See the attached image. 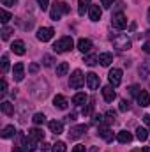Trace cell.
Segmentation results:
<instances>
[{
  "label": "cell",
  "mask_w": 150,
  "mask_h": 152,
  "mask_svg": "<svg viewBox=\"0 0 150 152\" xmlns=\"http://www.w3.org/2000/svg\"><path fill=\"white\" fill-rule=\"evenodd\" d=\"M67 12H69V5L66 2H62V0H55L53 2V7L50 11V16H51L53 21H58L62 18V14H67Z\"/></svg>",
  "instance_id": "cell-1"
},
{
  "label": "cell",
  "mask_w": 150,
  "mask_h": 152,
  "mask_svg": "<svg viewBox=\"0 0 150 152\" xmlns=\"http://www.w3.org/2000/svg\"><path fill=\"white\" fill-rule=\"evenodd\" d=\"M73 48H74V41H73V37H69V36L60 37L55 44H53V50H55L57 53H66V51H71Z\"/></svg>",
  "instance_id": "cell-2"
},
{
  "label": "cell",
  "mask_w": 150,
  "mask_h": 152,
  "mask_svg": "<svg viewBox=\"0 0 150 152\" xmlns=\"http://www.w3.org/2000/svg\"><path fill=\"white\" fill-rule=\"evenodd\" d=\"M111 42L118 51H125V50L131 48V39L127 37V36H124V34H118V36L111 37Z\"/></svg>",
  "instance_id": "cell-3"
},
{
  "label": "cell",
  "mask_w": 150,
  "mask_h": 152,
  "mask_svg": "<svg viewBox=\"0 0 150 152\" xmlns=\"http://www.w3.org/2000/svg\"><path fill=\"white\" fill-rule=\"evenodd\" d=\"M85 80H87V76H83V73H81L79 69H76V71H73V75H71L69 87H71V88H81L83 83H85Z\"/></svg>",
  "instance_id": "cell-4"
},
{
  "label": "cell",
  "mask_w": 150,
  "mask_h": 152,
  "mask_svg": "<svg viewBox=\"0 0 150 152\" xmlns=\"http://www.w3.org/2000/svg\"><path fill=\"white\" fill-rule=\"evenodd\" d=\"M111 25L115 27V28H118V30L125 28V27H127V18H125V14H124V12H117V14H113Z\"/></svg>",
  "instance_id": "cell-5"
},
{
  "label": "cell",
  "mask_w": 150,
  "mask_h": 152,
  "mask_svg": "<svg viewBox=\"0 0 150 152\" xmlns=\"http://www.w3.org/2000/svg\"><path fill=\"white\" fill-rule=\"evenodd\" d=\"M87 131H88V126H87V124L74 126V127H71V131H69V138H71V140H78V138L83 136Z\"/></svg>",
  "instance_id": "cell-6"
},
{
  "label": "cell",
  "mask_w": 150,
  "mask_h": 152,
  "mask_svg": "<svg viewBox=\"0 0 150 152\" xmlns=\"http://www.w3.org/2000/svg\"><path fill=\"white\" fill-rule=\"evenodd\" d=\"M53 34H55V30L51 27H41L37 30V39L42 41V42H48L50 39L53 37Z\"/></svg>",
  "instance_id": "cell-7"
},
{
  "label": "cell",
  "mask_w": 150,
  "mask_h": 152,
  "mask_svg": "<svg viewBox=\"0 0 150 152\" xmlns=\"http://www.w3.org/2000/svg\"><path fill=\"white\" fill-rule=\"evenodd\" d=\"M108 80H110L111 87H118L122 83V71L117 69V67H113L111 71H110V75H108Z\"/></svg>",
  "instance_id": "cell-8"
},
{
  "label": "cell",
  "mask_w": 150,
  "mask_h": 152,
  "mask_svg": "<svg viewBox=\"0 0 150 152\" xmlns=\"http://www.w3.org/2000/svg\"><path fill=\"white\" fill-rule=\"evenodd\" d=\"M97 134H99L103 140H106V142H111V140H113L111 129H110L106 124H99V127H97Z\"/></svg>",
  "instance_id": "cell-9"
},
{
  "label": "cell",
  "mask_w": 150,
  "mask_h": 152,
  "mask_svg": "<svg viewBox=\"0 0 150 152\" xmlns=\"http://www.w3.org/2000/svg\"><path fill=\"white\" fill-rule=\"evenodd\" d=\"M87 76V85H88V88L90 90H95L97 87H99V83H101V80H99V76L95 75V73H88Z\"/></svg>",
  "instance_id": "cell-10"
},
{
  "label": "cell",
  "mask_w": 150,
  "mask_h": 152,
  "mask_svg": "<svg viewBox=\"0 0 150 152\" xmlns=\"http://www.w3.org/2000/svg\"><path fill=\"white\" fill-rule=\"evenodd\" d=\"M12 78L16 80V81H21L23 78H25V66L21 64V62H18V64H14V69H12Z\"/></svg>",
  "instance_id": "cell-11"
},
{
  "label": "cell",
  "mask_w": 150,
  "mask_h": 152,
  "mask_svg": "<svg viewBox=\"0 0 150 152\" xmlns=\"http://www.w3.org/2000/svg\"><path fill=\"white\" fill-rule=\"evenodd\" d=\"M88 16H90L92 21H99L101 16H103L101 7H99V5H90V7H88Z\"/></svg>",
  "instance_id": "cell-12"
},
{
  "label": "cell",
  "mask_w": 150,
  "mask_h": 152,
  "mask_svg": "<svg viewBox=\"0 0 150 152\" xmlns=\"http://www.w3.org/2000/svg\"><path fill=\"white\" fill-rule=\"evenodd\" d=\"M78 50L81 51V53H88L90 50H92V41L87 37H81L78 41Z\"/></svg>",
  "instance_id": "cell-13"
},
{
  "label": "cell",
  "mask_w": 150,
  "mask_h": 152,
  "mask_svg": "<svg viewBox=\"0 0 150 152\" xmlns=\"http://www.w3.org/2000/svg\"><path fill=\"white\" fill-rule=\"evenodd\" d=\"M53 104H55V108H58V110H66L67 108V99L62 96V94H57L55 97H53Z\"/></svg>",
  "instance_id": "cell-14"
},
{
  "label": "cell",
  "mask_w": 150,
  "mask_h": 152,
  "mask_svg": "<svg viewBox=\"0 0 150 152\" xmlns=\"http://www.w3.org/2000/svg\"><path fill=\"white\" fill-rule=\"evenodd\" d=\"M48 126H50V131H51L55 136H58V134H62V133H64V124H62V122H58V120H51Z\"/></svg>",
  "instance_id": "cell-15"
},
{
  "label": "cell",
  "mask_w": 150,
  "mask_h": 152,
  "mask_svg": "<svg viewBox=\"0 0 150 152\" xmlns=\"http://www.w3.org/2000/svg\"><path fill=\"white\" fill-rule=\"evenodd\" d=\"M103 96H104V101H106V103H113V99L117 97V94H115V90H113L111 85L103 87Z\"/></svg>",
  "instance_id": "cell-16"
},
{
  "label": "cell",
  "mask_w": 150,
  "mask_h": 152,
  "mask_svg": "<svg viewBox=\"0 0 150 152\" xmlns=\"http://www.w3.org/2000/svg\"><path fill=\"white\" fill-rule=\"evenodd\" d=\"M11 51L12 53H16V55H25V42L23 41H14L12 42V46H11Z\"/></svg>",
  "instance_id": "cell-17"
},
{
  "label": "cell",
  "mask_w": 150,
  "mask_h": 152,
  "mask_svg": "<svg viewBox=\"0 0 150 152\" xmlns=\"http://www.w3.org/2000/svg\"><path fill=\"white\" fill-rule=\"evenodd\" d=\"M117 140H118L120 143H131V142H133V134L124 129V131H118V133H117Z\"/></svg>",
  "instance_id": "cell-18"
},
{
  "label": "cell",
  "mask_w": 150,
  "mask_h": 152,
  "mask_svg": "<svg viewBox=\"0 0 150 152\" xmlns=\"http://www.w3.org/2000/svg\"><path fill=\"white\" fill-rule=\"evenodd\" d=\"M138 103H140V106H143V108H147L150 104V94L147 92V90H141L140 94H138Z\"/></svg>",
  "instance_id": "cell-19"
},
{
  "label": "cell",
  "mask_w": 150,
  "mask_h": 152,
  "mask_svg": "<svg viewBox=\"0 0 150 152\" xmlns=\"http://www.w3.org/2000/svg\"><path fill=\"white\" fill-rule=\"evenodd\" d=\"M99 62H101V66L108 67V66H110V64L113 62V55H111V53H108V51L101 53V55H99Z\"/></svg>",
  "instance_id": "cell-20"
},
{
  "label": "cell",
  "mask_w": 150,
  "mask_h": 152,
  "mask_svg": "<svg viewBox=\"0 0 150 152\" xmlns=\"http://www.w3.org/2000/svg\"><path fill=\"white\" fill-rule=\"evenodd\" d=\"M2 138H5V140H9V138H14V134H16V129H14V126H5L4 129H2Z\"/></svg>",
  "instance_id": "cell-21"
},
{
  "label": "cell",
  "mask_w": 150,
  "mask_h": 152,
  "mask_svg": "<svg viewBox=\"0 0 150 152\" xmlns=\"http://www.w3.org/2000/svg\"><path fill=\"white\" fill-rule=\"evenodd\" d=\"M149 75H150V58H147V60H143L141 66H140V76H141V78H147Z\"/></svg>",
  "instance_id": "cell-22"
},
{
  "label": "cell",
  "mask_w": 150,
  "mask_h": 152,
  "mask_svg": "<svg viewBox=\"0 0 150 152\" xmlns=\"http://www.w3.org/2000/svg\"><path fill=\"white\" fill-rule=\"evenodd\" d=\"M87 101H88V97H87V94H85V92H78V94H74V97H73V103L78 104V106L85 104Z\"/></svg>",
  "instance_id": "cell-23"
},
{
  "label": "cell",
  "mask_w": 150,
  "mask_h": 152,
  "mask_svg": "<svg viewBox=\"0 0 150 152\" xmlns=\"http://www.w3.org/2000/svg\"><path fill=\"white\" fill-rule=\"evenodd\" d=\"M28 138H32V140L37 142V140H42V138H44V133H42L39 127H34V129L28 131Z\"/></svg>",
  "instance_id": "cell-24"
},
{
  "label": "cell",
  "mask_w": 150,
  "mask_h": 152,
  "mask_svg": "<svg viewBox=\"0 0 150 152\" xmlns=\"http://www.w3.org/2000/svg\"><path fill=\"white\" fill-rule=\"evenodd\" d=\"M0 108H2V112L5 115H12L14 113V104H11L9 101H4L2 104H0Z\"/></svg>",
  "instance_id": "cell-25"
},
{
  "label": "cell",
  "mask_w": 150,
  "mask_h": 152,
  "mask_svg": "<svg viewBox=\"0 0 150 152\" xmlns=\"http://www.w3.org/2000/svg\"><path fill=\"white\" fill-rule=\"evenodd\" d=\"M23 147H25V151L27 152H34L36 151V140H32V138H25V140H23Z\"/></svg>",
  "instance_id": "cell-26"
},
{
  "label": "cell",
  "mask_w": 150,
  "mask_h": 152,
  "mask_svg": "<svg viewBox=\"0 0 150 152\" xmlns=\"http://www.w3.org/2000/svg\"><path fill=\"white\" fill-rule=\"evenodd\" d=\"M67 71H69V64L67 62H60L57 66V76H66Z\"/></svg>",
  "instance_id": "cell-27"
},
{
  "label": "cell",
  "mask_w": 150,
  "mask_h": 152,
  "mask_svg": "<svg viewBox=\"0 0 150 152\" xmlns=\"http://www.w3.org/2000/svg\"><path fill=\"white\" fill-rule=\"evenodd\" d=\"M136 138H138L140 142H145V140L149 138V131H147L145 127H138V129H136Z\"/></svg>",
  "instance_id": "cell-28"
},
{
  "label": "cell",
  "mask_w": 150,
  "mask_h": 152,
  "mask_svg": "<svg viewBox=\"0 0 150 152\" xmlns=\"http://www.w3.org/2000/svg\"><path fill=\"white\" fill-rule=\"evenodd\" d=\"M78 12H79V16H83L85 14V11H87V7L90 5V0H78Z\"/></svg>",
  "instance_id": "cell-29"
},
{
  "label": "cell",
  "mask_w": 150,
  "mask_h": 152,
  "mask_svg": "<svg viewBox=\"0 0 150 152\" xmlns=\"http://www.w3.org/2000/svg\"><path fill=\"white\" fill-rule=\"evenodd\" d=\"M97 62H99V55H94L92 53V55H87L85 57V64L87 66H95Z\"/></svg>",
  "instance_id": "cell-30"
},
{
  "label": "cell",
  "mask_w": 150,
  "mask_h": 152,
  "mask_svg": "<svg viewBox=\"0 0 150 152\" xmlns=\"http://www.w3.org/2000/svg\"><path fill=\"white\" fill-rule=\"evenodd\" d=\"M32 122H34L36 126L44 124V122H46V115H44V113H36L34 117H32Z\"/></svg>",
  "instance_id": "cell-31"
},
{
  "label": "cell",
  "mask_w": 150,
  "mask_h": 152,
  "mask_svg": "<svg viewBox=\"0 0 150 152\" xmlns=\"http://www.w3.org/2000/svg\"><path fill=\"white\" fill-rule=\"evenodd\" d=\"M104 120H106L108 124H115V120H117V113H115L113 110L106 112V113H104Z\"/></svg>",
  "instance_id": "cell-32"
},
{
  "label": "cell",
  "mask_w": 150,
  "mask_h": 152,
  "mask_svg": "<svg viewBox=\"0 0 150 152\" xmlns=\"http://www.w3.org/2000/svg\"><path fill=\"white\" fill-rule=\"evenodd\" d=\"M11 18H12V16H11V12H7L5 9H2V11H0V21H2L4 25H5V23L11 20Z\"/></svg>",
  "instance_id": "cell-33"
},
{
  "label": "cell",
  "mask_w": 150,
  "mask_h": 152,
  "mask_svg": "<svg viewBox=\"0 0 150 152\" xmlns=\"http://www.w3.org/2000/svg\"><path fill=\"white\" fill-rule=\"evenodd\" d=\"M42 64H44L46 67H51V66L55 64V58H53L51 55H44V57H42Z\"/></svg>",
  "instance_id": "cell-34"
},
{
  "label": "cell",
  "mask_w": 150,
  "mask_h": 152,
  "mask_svg": "<svg viewBox=\"0 0 150 152\" xmlns=\"http://www.w3.org/2000/svg\"><path fill=\"white\" fill-rule=\"evenodd\" d=\"M51 151L53 152H66V143H64V142H57V143L51 147Z\"/></svg>",
  "instance_id": "cell-35"
},
{
  "label": "cell",
  "mask_w": 150,
  "mask_h": 152,
  "mask_svg": "<svg viewBox=\"0 0 150 152\" xmlns=\"http://www.w3.org/2000/svg\"><path fill=\"white\" fill-rule=\"evenodd\" d=\"M0 34H2V39H4V41H7V39L11 37V34H12V28H9V27H4Z\"/></svg>",
  "instance_id": "cell-36"
},
{
  "label": "cell",
  "mask_w": 150,
  "mask_h": 152,
  "mask_svg": "<svg viewBox=\"0 0 150 152\" xmlns=\"http://www.w3.org/2000/svg\"><path fill=\"white\" fill-rule=\"evenodd\" d=\"M9 71V57L4 55L2 57V73H7Z\"/></svg>",
  "instance_id": "cell-37"
},
{
  "label": "cell",
  "mask_w": 150,
  "mask_h": 152,
  "mask_svg": "<svg viewBox=\"0 0 150 152\" xmlns=\"http://www.w3.org/2000/svg\"><path fill=\"white\" fill-rule=\"evenodd\" d=\"M140 92H141V88H140L138 85H131V87H129V94H131V96H136V97H138Z\"/></svg>",
  "instance_id": "cell-38"
},
{
  "label": "cell",
  "mask_w": 150,
  "mask_h": 152,
  "mask_svg": "<svg viewBox=\"0 0 150 152\" xmlns=\"http://www.w3.org/2000/svg\"><path fill=\"white\" fill-rule=\"evenodd\" d=\"M94 124H104V115H101V113H95L94 115Z\"/></svg>",
  "instance_id": "cell-39"
},
{
  "label": "cell",
  "mask_w": 150,
  "mask_h": 152,
  "mask_svg": "<svg viewBox=\"0 0 150 152\" xmlns=\"http://www.w3.org/2000/svg\"><path fill=\"white\" fill-rule=\"evenodd\" d=\"M92 112H94V104H87V106L81 110V113L85 115V117H87V115H90Z\"/></svg>",
  "instance_id": "cell-40"
},
{
  "label": "cell",
  "mask_w": 150,
  "mask_h": 152,
  "mask_svg": "<svg viewBox=\"0 0 150 152\" xmlns=\"http://www.w3.org/2000/svg\"><path fill=\"white\" fill-rule=\"evenodd\" d=\"M127 110H129V101L122 99L120 101V112H127Z\"/></svg>",
  "instance_id": "cell-41"
},
{
  "label": "cell",
  "mask_w": 150,
  "mask_h": 152,
  "mask_svg": "<svg viewBox=\"0 0 150 152\" xmlns=\"http://www.w3.org/2000/svg\"><path fill=\"white\" fill-rule=\"evenodd\" d=\"M16 4H18V0H2V5H5V7H12Z\"/></svg>",
  "instance_id": "cell-42"
},
{
  "label": "cell",
  "mask_w": 150,
  "mask_h": 152,
  "mask_svg": "<svg viewBox=\"0 0 150 152\" xmlns=\"http://www.w3.org/2000/svg\"><path fill=\"white\" fill-rule=\"evenodd\" d=\"M37 4H39V7H41L42 11H46V9H48V4H50V0H37Z\"/></svg>",
  "instance_id": "cell-43"
},
{
  "label": "cell",
  "mask_w": 150,
  "mask_h": 152,
  "mask_svg": "<svg viewBox=\"0 0 150 152\" xmlns=\"http://www.w3.org/2000/svg\"><path fill=\"white\" fill-rule=\"evenodd\" d=\"M28 71H30L32 75H36V73L39 71V64H36V62H34V64H30V67H28Z\"/></svg>",
  "instance_id": "cell-44"
},
{
  "label": "cell",
  "mask_w": 150,
  "mask_h": 152,
  "mask_svg": "<svg viewBox=\"0 0 150 152\" xmlns=\"http://www.w3.org/2000/svg\"><path fill=\"white\" fill-rule=\"evenodd\" d=\"M113 2H115V0H101V5H103V7H111Z\"/></svg>",
  "instance_id": "cell-45"
},
{
  "label": "cell",
  "mask_w": 150,
  "mask_h": 152,
  "mask_svg": "<svg viewBox=\"0 0 150 152\" xmlns=\"http://www.w3.org/2000/svg\"><path fill=\"white\" fill-rule=\"evenodd\" d=\"M73 152H87V149H85V145H76Z\"/></svg>",
  "instance_id": "cell-46"
},
{
  "label": "cell",
  "mask_w": 150,
  "mask_h": 152,
  "mask_svg": "<svg viewBox=\"0 0 150 152\" xmlns=\"http://www.w3.org/2000/svg\"><path fill=\"white\" fill-rule=\"evenodd\" d=\"M143 51H145L147 55H150V41H149V42H145V44H143Z\"/></svg>",
  "instance_id": "cell-47"
},
{
  "label": "cell",
  "mask_w": 150,
  "mask_h": 152,
  "mask_svg": "<svg viewBox=\"0 0 150 152\" xmlns=\"http://www.w3.org/2000/svg\"><path fill=\"white\" fill-rule=\"evenodd\" d=\"M0 92H2V94L7 92V81H5V80H2V90H0Z\"/></svg>",
  "instance_id": "cell-48"
},
{
  "label": "cell",
  "mask_w": 150,
  "mask_h": 152,
  "mask_svg": "<svg viewBox=\"0 0 150 152\" xmlns=\"http://www.w3.org/2000/svg\"><path fill=\"white\" fill-rule=\"evenodd\" d=\"M66 120H67V122H73V120H76V113L67 115V117H66Z\"/></svg>",
  "instance_id": "cell-49"
},
{
  "label": "cell",
  "mask_w": 150,
  "mask_h": 152,
  "mask_svg": "<svg viewBox=\"0 0 150 152\" xmlns=\"http://www.w3.org/2000/svg\"><path fill=\"white\" fill-rule=\"evenodd\" d=\"M50 147H51V145H50V143H46V142H44V143H42V147H41V149H42V151H50Z\"/></svg>",
  "instance_id": "cell-50"
},
{
  "label": "cell",
  "mask_w": 150,
  "mask_h": 152,
  "mask_svg": "<svg viewBox=\"0 0 150 152\" xmlns=\"http://www.w3.org/2000/svg\"><path fill=\"white\" fill-rule=\"evenodd\" d=\"M143 122H145V124H149V126H150V115H143Z\"/></svg>",
  "instance_id": "cell-51"
},
{
  "label": "cell",
  "mask_w": 150,
  "mask_h": 152,
  "mask_svg": "<svg viewBox=\"0 0 150 152\" xmlns=\"http://www.w3.org/2000/svg\"><path fill=\"white\" fill-rule=\"evenodd\" d=\"M129 30H136V23H134V21H133V23L129 25Z\"/></svg>",
  "instance_id": "cell-52"
},
{
  "label": "cell",
  "mask_w": 150,
  "mask_h": 152,
  "mask_svg": "<svg viewBox=\"0 0 150 152\" xmlns=\"http://www.w3.org/2000/svg\"><path fill=\"white\" fill-rule=\"evenodd\" d=\"M12 152H23V151H21L20 147H14V149H12Z\"/></svg>",
  "instance_id": "cell-53"
},
{
  "label": "cell",
  "mask_w": 150,
  "mask_h": 152,
  "mask_svg": "<svg viewBox=\"0 0 150 152\" xmlns=\"http://www.w3.org/2000/svg\"><path fill=\"white\" fill-rule=\"evenodd\" d=\"M141 152H150V147H143V149H141Z\"/></svg>",
  "instance_id": "cell-54"
},
{
  "label": "cell",
  "mask_w": 150,
  "mask_h": 152,
  "mask_svg": "<svg viewBox=\"0 0 150 152\" xmlns=\"http://www.w3.org/2000/svg\"><path fill=\"white\" fill-rule=\"evenodd\" d=\"M147 18H149V21H150V7H149V12H147Z\"/></svg>",
  "instance_id": "cell-55"
},
{
  "label": "cell",
  "mask_w": 150,
  "mask_h": 152,
  "mask_svg": "<svg viewBox=\"0 0 150 152\" xmlns=\"http://www.w3.org/2000/svg\"><path fill=\"white\" fill-rule=\"evenodd\" d=\"M145 36H147V37H150V30H147V34H145Z\"/></svg>",
  "instance_id": "cell-56"
}]
</instances>
